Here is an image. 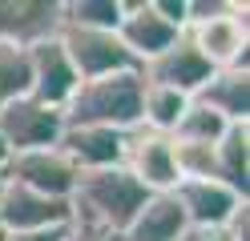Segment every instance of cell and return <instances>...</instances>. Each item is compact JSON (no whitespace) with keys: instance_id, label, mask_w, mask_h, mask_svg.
<instances>
[{"instance_id":"cell-5","label":"cell","mask_w":250,"mask_h":241,"mask_svg":"<svg viewBox=\"0 0 250 241\" xmlns=\"http://www.w3.org/2000/svg\"><path fill=\"white\" fill-rule=\"evenodd\" d=\"M69 217H73V201L44 197V193H33L4 177V185H0V233L57 229V225H69Z\"/></svg>"},{"instance_id":"cell-27","label":"cell","mask_w":250,"mask_h":241,"mask_svg":"<svg viewBox=\"0 0 250 241\" xmlns=\"http://www.w3.org/2000/svg\"><path fill=\"white\" fill-rule=\"evenodd\" d=\"M0 185H4V177H0Z\"/></svg>"},{"instance_id":"cell-6","label":"cell","mask_w":250,"mask_h":241,"mask_svg":"<svg viewBox=\"0 0 250 241\" xmlns=\"http://www.w3.org/2000/svg\"><path fill=\"white\" fill-rule=\"evenodd\" d=\"M0 133H4L12 157L37 153V149H57L61 133H65V117L57 109L37 105L33 96H21V101L0 109Z\"/></svg>"},{"instance_id":"cell-11","label":"cell","mask_w":250,"mask_h":241,"mask_svg":"<svg viewBox=\"0 0 250 241\" xmlns=\"http://www.w3.org/2000/svg\"><path fill=\"white\" fill-rule=\"evenodd\" d=\"M57 149L69 157V165L77 173L113 169V165H121V157H125V133L101 129V125H65Z\"/></svg>"},{"instance_id":"cell-22","label":"cell","mask_w":250,"mask_h":241,"mask_svg":"<svg viewBox=\"0 0 250 241\" xmlns=\"http://www.w3.org/2000/svg\"><path fill=\"white\" fill-rule=\"evenodd\" d=\"M186 241H246V213L234 225H210V229H190Z\"/></svg>"},{"instance_id":"cell-23","label":"cell","mask_w":250,"mask_h":241,"mask_svg":"<svg viewBox=\"0 0 250 241\" xmlns=\"http://www.w3.org/2000/svg\"><path fill=\"white\" fill-rule=\"evenodd\" d=\"M153 8H158L162 20H169L174 28L186 32V0H153Z\"/></svg>"},{"instance_id":"cell-15","label":"cell","mask_w":250,"mask_h":241,"mask_svg":"<svg viewBox=\"0 0 250 241\" xmlns=\"http://www.w3.org/2000/svg\"><path fill=\"white\" fill-rule=\"evenodd\" d=\"M194 101L214 109L230 125H246L250 121V76H246V69H218Z\"/></svg>"},{"instance_id":"cell-13","label":"cell","mask_w":250,"mask_h":241,"mask_svg":"<svg viewBox=\"0 0 250 241\" xmlns=\"http://www.w3.org/2000/svg\"><path fill=\"white\" fill-rule=\"evenodd\" d=\"M61 4L57 0H0V40L28 48L44 37H57Z\"/></svg>"},{"instance_id":"cell-26","label":"cell","mask_w":250,"mask_h":241,"mask_svg":"<svg viewBox=\"0 0 250 241\" xmlns=\"http://www.w3.org/2000/svg\"><path fill=\"white\" fill-rule=\"evenodd\" d=\"M0 241H8V237H4V233H0Z\"/></svg>"},{"instance_id":"cell-14","label":"cell","mask_w":250,"mask_h":241,"mask_svg":"<svg viewBox=\"0 0 250 241\" xmlns=\"http://www.w3.org/2000/svg\"><path fill=\"white\" fill-rule=\"evenodd\" d=\"M186 233L190 225H186V213L174 201V193H149L142 213L129 221V229L117 241H186Z\"/></svg>"},{"instance_id":"cell-12","label":"cell","mask_w":250,"mask_h":241,"mask_svg":"<svg viewBox=\"0 0 250 241\" xmlns=\"http://www.w3.org/2000/svg\"><path fill=\"white\" fill-rule=\"evenodd\" d=\"M142 76H146V85L174 89V93H186L194 101V96L206 89V80L214 76V69L206 64V56L190 44V37L182 32V40L169 48V53H162L158 60H149L146 69H142Z\"/></svg>"},{"instance_id":"cell-24","label":"cell","mask_w":250,"mask_h":241,"mask_svg":"<svg viewBox=\"0 0 250 241\" xmlns=\"http://www.w3.org/2000/svg\"><path fill=\"white\" fill-rule=\"evenodd\" d=\"M8 241H69V225L57 229H33V233H4Z\"/></svg>"},{"instance_id":"cell-10","label":"cell","mask_w":250,"mask_h":241,"mask_svg":"<svg viewBox=\"0 0 250 241\" xmlns=\"http://www.w3.org/2000/svg\"><path fill=\"white\" fill-rule=\"evenodd\" d=\"M4 177L24 185V189H33V193H44V197H61V201H69L73 185H77V169L69 165V157L61 149L17 153L4 165Z\"/></svg>"},{"instance_id":"cell-19","label":"cell","mask_w":250,"mask_h":241,"mask_svg":"<svg viewBox=\"0 0 250 241\" xmlns=\"http://www.w3.org/2000/svg\"><path fill=\"white\" fill-rule=\"evenodd\" d=\"M169 153H174L178 181H218V157H214V145L174 141V137H169Z\"/></svg>"},{"instance_id":"cell-4","label":"cell","mask_w":250,"mask_h":241,"mask_svg":"<svg viewBox=\"0 0 250 241\" xmlns=\"http://www.w3.org/2000/svg\"><path fill=\"white\" fill-rule=\"evenodd\" d=\"M190 44L198 48L206 64L218 69H246V44H250V32H246V4H234L222 16H210V20H198L186 28Z\"/></svg>"},{"instance_id":"cell-16","label":"cell","mask_w":250,"mask_h":241,"mask_svg":"<svg viewBox=\"0 0 250 241\" xmlns=\"http://www.w3.org/2000/svg\"><path fill=\"white\" fill-rule=\"evenodd\" d=\"M214 157H218V181L246 197V185H250L246 181L250 177V129L230 125L222 133V141L214 145Z\"/></svg>"},{"instance_id":"cell-8","label":"cell","mask_w":250,"mask_h":241,"mask_svg":"<svg viewBox=\"0 0 250 241\" xmlns=\"http://www.w3.org/2000/svg\"><path fill=\"white\" fill-rule=\"evenodd\" d=\"M121 169L133 177L146 193H174L178 185V169H174V153H169V137L149 133L137 125L133 133H125V157Z\"/></svg>"},{"instance_id":"cell-9","label":"cell","mask_w":250,"mask_h":241,"mask_svg":"<svg viewBox=\"0 0 250 241\" xmlns=\"http://www.w3.org/2000/svg\"><path fill=\"white\" fill-rule=\"evenodd\" d=\"M174 201L182 205L190 229H210V225H234L246 213V197L234 193L222 181H178Z\"/></svg>"},{"instance_id":"cell-1","label":"cell","mask_w":250,"mask_h":241,"mask_svg":"<svg viewBox=\"0 0 250 241\" xmlns=\"http://www.w3.org/2000/svg\"><path fill=\"white\" fill-rule=\"evenodd\" d=\"M142 96H146L142 69L109 73L97 80H81L69 105L61 109V117H65V125H101V129H117V133H133L142 125Z\"/></svg>"},{"instance_id":"cell-7","label":"cell","mask_w":250,"mask_h":241,"mask_svg":"<svg viewBox=\"0 0 250 241\" xmlns=\"http://www.w3.org/2000/svg\"><path fill=\"white\" fill-rule=\"evenodd\" d=\"M117 40L125 44V53L146 69L149 60H158L162 53H169V48L182 40V28L162 20L158 8H153V0H129V4H121Z\"/></svg>"},{"instance_id":"cell-25","label":"cell","mask_w":250,"mask_h":241,"mask_svg":"<svg viewBox=\"0 0 250 241\" xmlns=\"http://www.w3.org/2000/svg\"><path fill=\"white\" fill-rule=\"evenodd\" d=\"M12 161V149H8V141H4V133H0V173H4V165Z\"/></svg>"},{"instance_id":"cell-3","label":"cell","mask_w":250,"mask_h":241,"mask_svg":"<svg viewBox=\"0 0 250 241\" xmlns=\"http://www.w3.org/2000/svg\"><path fill=\"white\" fill-rule=\"evenodd\" d=\"M24 56H28V80H33V85H28V96H33L37 105L61 112L69 105V96L77 93V85H81V76H77V69L69 64L61 40L44 37L37 44H28Z\"/></svg>"},{"instance_id":"cell-18","label":"cell","mask_w":250,"mask_h":241,"mask_svg":"<svg viewBox=\"0 0 250 241\" xmlns=\"http://www.w3.org/2000/svg\"><path fill=\"white\" fill-rule=\"evenodd\" d=\"M61 24L93 28V32H117L121 0H69V4H61Z\"/></svg>"},{"instance_id":"cell-17","label":"cell","mask_w":250,"mask_h":241,"mask_svg":"<svg viewBox=\"0 0 250 241\" xmlns=\"http://www.w3.org/2000/svg\"><path fill=\"white\" fill-rule=\"evenodd\" d=\"M186 109H190V96H186V93L162 89V85H146V96H142V129L169 137L178 129V121H182Z\"/></svg>"},{"instance_id":"cell-2","label":"cell","mask_w":250,"mask_h":241,"mask_svg":"<svg viewBox=\"0 0 250 241\" xmlns=\"http://www.w3.org/2000/svg\"><path fill=\"white\" fill-rule=\"evenodd\" d=\"M57 40L65 48L69 64L77 69L81 80H97L109 73H129V69H142L125 44L117 40V32H93V28H73V24H61L57 28Z\"/></svg>"},{"instance_id":"cell-20","label":"cell","mask_w":250,"mask_h":241,"mask_svg":"<svg viewBox=\"0 0 250 241\" xmlns=\"http://www.w3.org/2000/svg\"><path fill=\"white\" fill-rule=\"evenodd\" d=\"M226 129H230L226 117H218V112L206 109L202 101H190V109L182 112V121H178V129L169 137L174 141H198V145H218Z\"/></svg>"},{"instance_id":"cell-21","label":"cell","mask_w":250,"mask_h":241,"mask_svg":"<svg viewBox=\"0 0 250 241\" xmlns=\"http://www.w3.org/2000/svg\"><path fill=\"white\" fill-rule=\"evenodd\" d=\"M28 85H33V80H28L24 48L0 40V109L12 105V101H21V96H28Z\"/></svg>"}]
</instances>
